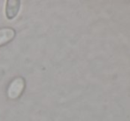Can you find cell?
<instances>
[{
    "mask_svg": "<svg viewBox=\"0 0 130 121\" xmlns=\"http://www.w3.org/2000/svg\"><path fill=\"white\" fill-rule=\"evenodd\" d=\"M26 87V81L22 77H16L11 81L7 87L6 94L11 100H16L23 93Z\"/></svg>",
    "mask_w": 130,
    "mask_h": 121,
    "instance_id": "6da1fadb",
    "label": "cell"
},
{
    "mask_svg": "<svg viewBox=\"0 0 130 121\" xmlns=\"http://www.w3.org/2000/svg\"><path fill=\"white\" fill-rule=\"evenodd\" d=\"M21 8L20 0H7L5 5V16L8 20H13L19 14Z\"/></svg>",
    "mask_w": 130,
    "mask_h": 121,
    "instance_id": "7a4b0ae2",
    "label": "cell"
},
{
    "mask_svg": "<svg viewBox=\"0 0 130 121\" xmlns=\"http://www.w3.org/2000/svg\"><path fill=\"white\" fill-rule=\"evenodd\" d=\"M16 31L12 28L0 29V46L8 44L15 38Z\"/></svg>",
    "mask_w": 130,
    "mask_h": 121,
    "instance_id": "3957f363",
    "label": "cell"
}]
</instances>
